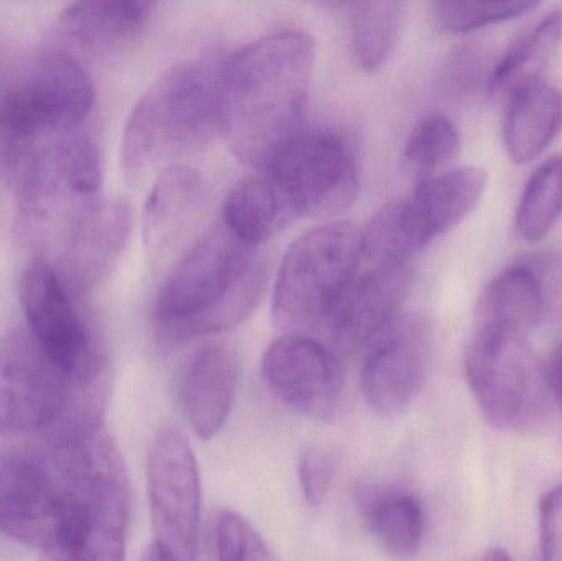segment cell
Listing matches in <instances>:
<instances>
[{
    "label": "cell",
    "instance_id": "17",
    "mask_svg": "<svg viewBox=\"0 0 562 561\" xmlns=\"http://www.w3.org/2000/svg\"><path fill=\"white\" fill-rule=\"evenodd\" d=\"M487 188L482 168L439 171L419 181L412 197L398 203L400 224L413 250L423 249L465 220Z\"/></svg>",
    "mask_w": 562,
    "mask_h": 561
},
{
    "label": "cell",
    "instance_id": "33",
    "mask_svg": "<svg viewBox=\"0 0 562 561\" xmlns=\"http://www.w3.org/2000/svg\"><path fill=\"white\" fill-rule=\"evenodd\" d=\"M524 263L533 273L537 282L544 319L562 322V249L533 254Z\"/></svg>",
    "mask_w": 562,
    "mask_h": 561
},
{
    "label": "cell",
    "instance_id": "31",
    "mask_svg": "<svg viewBox=\"0 0 562 561\" xmlns=\"http://www.w3.org/2000/svg\"><path fill=\"white\" fill-rule=\"evenodd\" d=\"M436 25L449 33H465L494 23L507 22L537 9L530 0H441L432 3Z\"/></svg>",
    "mask_w": 562,
    "mask_h": 561
},
{
    "label": "cell",
    "instance_id": "5",
    "mask_svg": "<svg viewBox=\"0 0 562 561\" xmlns=\"http://www.w3.org/2000/svg\"><path fill=\"white\" fill-rule=\"evenodd\" d=\"M109 389L86 388L53 364L26 328L0 338V431L101 427Z\"/></svg>",
    "mask_w": 562,
    "mask_h": 561
},
{
    "label": "cell",
    "instance_id": "2",
    "mask_svg": "<svg viewBox=\"0 0 562 561\" xmlns=\"http://www.w3.org/2000/svg\"><path fill=\"white\" fill-rule=\"evenodd\" d=\"M101 431H55L46 447L0 455L3 536L32 549L65 552L85 513Z\"/></svg>",
    "mask_w": 562,
    "mask_h": 561
},
{
    "label": "cell",
    "instance_id": "8",
    "mask_svg": "<svg viewBox=\"0 0 562 561\" xmlns=\"http://www.w3.org/2000/svg\"><path fill=\"white\" fill-rule=\"evenodd\" d=\"M362 231L349 223L314 227L284 254L273 289V318L294 335L327 329L356 269Z\"/></svg>",
    "mask_w": 562,
    "mask_h": 561
},
{
    "label": "cell",
    "instance_id": "21",
    "mask_svg": "<svg viewBox=\"0 0 562 561\" xmlns=\"http://www.w3.org/2000/svg\"><path fill=\"white\" fill-rule=\"evenodd\" d=\"M204 181L198 170L177 164L155 178L142 214V236L150 253L167 249L203 203Z\"/></svg>",
    "mask_w": 562,
    "mask_h": 561
},
{
    "label": "cell",
    "instance_id": "27",
    "mask_svg": "<svg viewBox=\"0 0 562 561\" xmlns=\"http://www.w3.org/2000/svg\"><path fill=\"white\" fill-rule=\"evenodd\" d=\"M561 42L562 12L553 10L508 46L488 76V92L510 98L518 89L540 81Z\"/></svg>",
    "mask_w": 562,
    "mask_h": 561
},
{
    "label": "cell",
    "instance_id": "20",
    "mask_svg": "<svg viewBox=\"0 0 562 561\" xmlns=\"http://www.w3.org/2000/svg\"><path fill=\"white\" fill-rule=\"evenodd\" d=\"M134 229V207L127 200L98 201L72 227L69 270L76 290L104 282L121 259Z\"/></svg>",
    "mask_w": 562,
    "mask_h": 561
},
{
    "label": "cell",
    "instance_id": "12",
    "mask_svg": "<svg viewBox=\"0 0 562 561\" xmlns=\"http://www.w3.org/2000/svg\"><path fill=\"white\" fill-rule=\"evenodd\" d=\"M102 184L99 145L88 135H69L43 145L15 190L20 214L32 226H46L59 217L71 220V231L82 214L98 203Z\"/></svg>",
    "mask_w": 562,
    "mask_h": 561
},
{
    "label": "cell",
    "instance_id": "10",
    "mask_svg": "<svg viewBox=\"0 0 562 561\" xmlns=\"http://www.w3.org/2000/svg\"><path fill=\"white\" fill-rule=\"evenodd\" d=\"M26 326L43 355L86 388L109 389L111 366L101 339L55 267L33 260L20 277Z\"/></svg>",
    "mask_w": 562,
    "mask_h": 561
},
{
    "label": "cell",
    "instance_id": "30",
    "mask_svg": "<svg viewBox=\"0 0 562 561\" xmlns=\"http://www.w3.org/2000/svg\"><path fill=\"white\" fill-rule=\"evenodd\" d=\"M210 547L213 561H279L256 527L236 510L213 514Z\"/></svg>",
    "mask_w": 562,
    "mask_h": 561
},
{
    "label": "cell",
    "instance_id": "7",
    "mask_svg": "<svg viewBox=\"0 0 562 561\" xmlns=\"http://www.w3.org/2000/svg\"><path fill=\"white\" fill-rule=\"evenodd\" d=\"M94 104V86L81 63L63 49L33 59L0 96V141L38 148L69 137Z\"/></svg>",
    "mask_w": 562,
    "mask_h": 561
},
{
    "label": "cell",
    "instance_id": "34",
    "mask_svg": "<svg viewBox=\"0 0 562 561\" xmlns=\"http://www.w3.org/2000/svg\"><path fill=\"white\" fill-rule=\"evenodd\" d=\"M538 532L537 561H562V483L541 497Z\"/></svg>",
    "mask_w": 562,
    "mask_h": 561
},
{
    "label": "cell",
    "instance_id": "28",
    "mask_svg": "<svg viewBox=\"0 0 562 561\" xmlns=\"http://www.w3.org/2000/svg\"><path fill=\"white\" fill-rule=\"evenodd\" d=\"M562 217V155L548 158L528 178L517 207L515 227L527 243H538Z\"/></svg>",
    "mask_w": 562,
    "mask_h": 561
},
{
    "label": "cell",
    "instance_id": "24",
    "mask_svg": "<svg viewBox=\"0 0 562 561\" xmlns=\"http://www.w3.org/2000/svg\"><path fill=\"white\" fill-rule=\"evenodd\" d=\"M224 227L247 246H260L281 233L294 214L266 170L240 180L224 203Z\"/></svg>",
    "mask_w": 562,
    "mask_h": 561
},
{
    "label": "cell",
    "instance_id": "3",
    "mask_svg": "<svg viewBox=\"0 0 562 561\" xmlns=\"http://www.w3.org/2000/svg\"><path fill=\"white\" fill-rule=\"evenodd\" d=\"M269 282L256 247L226 227L201 237L178 262L151 310L155 335L164 346L236 328L252 315Z\"/></svg>",
    "mask_w": 562,
    "mask_h": 561
},
{
    "label": "cell",
    "instance_id": "11",
    "mask_svg": "<svg viewBox=\"0 0 562 561\" xmlns=\"http://www.w3.org/2000/svg\"><path fill=\"white\" fill-rule=\"evenodd\" d=\"M279 188L294 217L330 216L359 194V161L339 132L300 131L260 168Z\"/></svg>",
    "mask_w": 562,
    "mask_h": 561
},
{
    "label": "cell",
    "instance_id": "19",
    "mask_svg": "<svg viewBox=\"0 0 562 561\" xmlns=\"http://www.w3.org/2000/svg\"><path fill=\"white\" fill-rule=\"evenodd\" d=\"M155 3L142 0H99L66 7L56 32L72 48L109 56L134 45L150 25Z\"/></svg>",
    "mask_w": 562,
    "mask_h": 561
},
{
    "label": "cell",
    "instance_id": "32",
    "mask_svg": "<svg viewBox=\"0 0 562 561\" xmlns=\"http://www.w3.org/2000/svg\"><path fill=\"white\" fill-rule=\"evenodd\" d=\"M337 458L326 447H310L297 463V480L304 501L311 507H321L329 497L336 480Z\"/></svg>",
    "mask_w": 562,
    "mask_h": 561
},
{
    "label": "cell",
    "instance_id": "35",
    "mask_svg": "<svg viewBox=\"0 0 562 561\" xmlns=\"http://www.w3.org/2000/svg\"><path fill=\"white\" fill-rule=\"evenodd\" d=\"M543 378L548 397L557 405L562 417V341L548 356L543 364Z\"/></svg>",
    "mask_w": 562,
    "mask_h": 561
},
{
    "label": "cell",
    "instance_id": "16",
    "mask_svg": "<svg viewBox=\"0 0 562 561\" xmlns=\"http://www.w3.org/2000/svg\"><path fill=\"white\" fill-rule=\"evenodd\" d=\"M131 487L114 441L105 445L95 467L81 523L65 561H125Z\"/></svg>",
    "mask_w": 562,
    "mask_h": 561
},
{
    "label": "cell",
    "instance_id": "14",
    "mask_svg": "<svg viewBox=\"0 0 562 561\" xmlns=\"http://www.w3.org/2000/svg\"><path fill=\"white\" fill-rule=\"evenodd\" d=\"M148 500L155 546L173 561H196L201 524L200 468L181 431L164 428L148 453Z\"/></svg>",
    "mask_w": 562,
    "mask_h": 561
},
{
    "label": "cell",
    "instance_id": "6",
    "mask_svg": "<svg viewBox=\"0 0 562 561\" xmlns=\"http://www.w3.org/2000/svg\"><path fill=\"white\" fill-rule=\"evenodd\" d=\"M415 250L400 224L398 204L380 211L362 231L356 269L327 325L339 348H363L408 296L415 276Z\"/></svg>",
    "mask_w": 562,
    "mask_h": 561
},
{
    "label": "cell",
    "instance_id": "25",
    "mask_svg": "<svg viewBox=\"0 0 562 561\" xmlns=\"http://www.w3.org/2000/svg\"><path fill=\"white\" fill-rule=\"evenodd\" d=\"M544 319L533 273L524 262L498 273L479 296L474 326L530 336Z\"/></svg>",
    "mask_w": 562,
    "mask_h": 561
},
{
    "label": "cell",
    "instance_id": "9",
    "mask_svg": "<svg viewBox=\"0 0 562 561\" xmlns=\"http://www.w3.org/2000/svg\"><path fill=\"white\" fill-rule=\"evenodd\" d=\"M530 336L504 329L472 328L465 349V378L482 415L501 430H524L547 411L543 366Z\"/></svg>",
    "mask_w": 562,
    "mask_h": 561
},
{
    "label": "cell",
    "instance_id": "37",
    "mask_svg": "<svg viewBox=\"0 0 562 561\" xmlns=\"http://www.w3.org/2000/svg\"><path fill=\"white\" fill-rule=\"evenodd\" d=\"M142 561H173L170 559V557L167 556V553L164 552V550L160 549V547L151 546L150 549L145 552L144 559Z\"/></svg>",
    "mask_w": 562,
    "mask_h": 561
},
{
    "label": "cell",
    "instance_id": "29",
    "mask_svg": "<svg viewBox=\"0 0 562 561\" xmlns=\"http://www.w3.org/2000/svg\"><path fill=\"white\" fill-rule=\"evenodd\" d=\"M461 150V134L451 119L431 112L423 115L409 132L405 144V160L418 173H438L451 164Z\"/></svg>",
    "mask_w": 562,
    "mask_h": 561
},
{
    "label": "cell",
    "instance_id": "18",
    "mask_svg": "<svg viewBox=\"0 0 562 561\" xmlns=\"http://www.w3.org/2000/svg\"><path fill=\"white\" fill-rule=\"evenodd\" d=\"M240 362L236 349L213 343L194 352L180 382V399L188 424L201 440L217 437L236 401Z\"/></svg>",
    "mask_w": 562,
    "mask_h": 561
},
{
    "label": "cell",
    "instance_id": "13",
    "mask_svg": "<svg viewBox=\"0 0 562 561\" xmlns=\"http://www.w3.org/2000/svg\"><path fill=\"white\" fill-rule=\"evenodd\" d=\"M435 351V329L422 313L400 312L363 346L360 389L382 417L408 411L425 388Z\"/></svg>",
    "mask_w": 562,
    "mask_h": 561
},
{
    "label": "cell",
    "instance_id": "4",
    "mask_svg": "<svg viewBox=\"0 0 562 561\" xmlns=\"http://www.w3.org/2000/svg\"><path fill=\"white\" fill-rule=\"evenodd\" d=\"M221 132L220 69L201 59L177 63L151 82L128 115L121 170L138 184L158 168L203 147Z\"/></svg>",
    "mask_w": 562,
    "mask_h": 561
},
{
    "label": "cell",
    "instance_id": "36",
    "mask_svg": "<svg viewBox=\"0 0 562 561\" xmlns=\"http://www.w3.org/2000/svg\"><path fill=\"white\" fill-rule=\"evenodd\" d=\"M477 561H514L504 549H491L482 553Z\"/></svg>",
    "mask_w": 562,
    "mask_h": 561
},
{
    "label": "cell",
    "instance_id": "15",
    "mask_svg": "<svg viewBox=\"0 0 562 561\" xmlns=\"http://www.w3.org/2000/svg\"><path fill=\"white\" fill-rule=\"evenodd\" d=\"M262 375L277 399L303 417L330 420L340 411L342 369L311 336L286 333L277 338L263 352Z\"/></svg>",
    "mask_w": 562,
    "mask_h": 561
},
{
    "label": "cell",
    "instance_id": "23",
    "mask_svg": "<svg viewBox=\"0 0 562 561\" xmlns=\"http://www.w3.org/2000/svg\"><path fill=\"white\" fill-rule=\"evenodd\" d=\"M359 506L376 546L396 560H408L422 549L426 517L422 501L408 491L369 486Z\"/></svg>",
    "mask_w": 562,
    "mask_h": 561
},
{
    "label": "cell",
    "instance_id": "26",
    "mask_svg": "<svg viewBox=\"0 0 562 561\" xmlns=\"http://www.w3.org/2000/svg\"><path fill=\"white\" fill-rule=\"evenodd\" d=\"M349 29L350 48L363 71H379L398 46L409 5L398 0L333 3Z\"/></svg>",
    "mask_w": 562,
    "mask_h": 561
},
{
    "label": "cell",
    "instance_id": "22",
    "mask_svg": "<svg viewBox=\"0 0 562 561\" xmlns=\"http://www.w3.org/2000/svg\"><path fill=\"white\" fill-rule=\"evenodd\" d=\"M562 131V91L544 81L531 82L510 96L504 144L515 164L540 157Z\"/></svg>",
    "mask_w": 562,
    "mask_h": 561
},
{
    "label": "cell",
    "instance_id": "1",
    "mask_svg": "<svg viewBox=\"0 0 562 561\" xmlns=\"http://www.w3.org/2000/svg\"><path fill=\"white\" fill-rule=\"evenodd\" d=\"M316 43L286 30L256 40L220 69L221 132L244 164L263 168L301 131Z\"/></svg>",
    "mask_w": 562,
    "mask_h": 561
}]
</instances>
